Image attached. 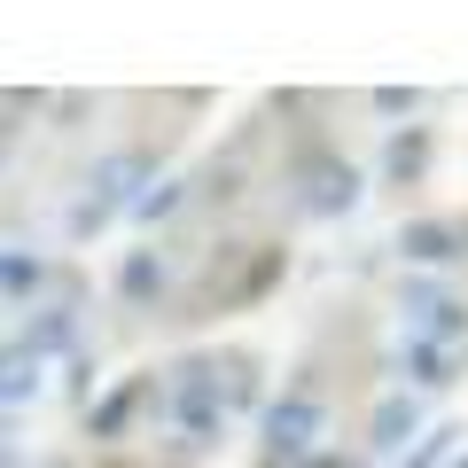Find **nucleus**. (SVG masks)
Listing matches in <instances>:
<instances>
[{
  "instance_id": "obj_1",
  "label": "nucleus",
  "mask_w": 468,
  "mask_h": 468,
  "mask_svg": "<svg viewBox=\"0 0 468 468\" xmlns=\"http://www.w3.org/2000/svg\"><path fill=\"white\" fill-rule=\"evenodd\" d=\"M133 180H149V156H133V149H125V156H110V165H101L94 180H86V203L70 211V227H79V234H94L101 218L117 211V203H141V196H133Z\"/></svg>"
},
{
  "instance_id": "obj_2",
  "label": "nucleus",
  "mask_w": 468,
  "mask_h": 468,
  "mask_svg": "<svg viewBox=\"0 0 468 468\" xmlns=\"http://www.w3.org/2000/svg\"><path fill=\"white\" fill-rule=\"evenodd\" d=\"M399 313H406V328L430 335V344H461V335H468V304H452L437 282H406Z\"/></svg>"
},
{
  "instance_id": "obj_3",
  "label": "nucleus",
  "mask_w": 468,
  "mask_h": 468,
  "mask_svg": "<svg viewBox=\"0 0 468 468\" xmlns=\"http://www.w3.org/2000/svg\"><path fill=\"white\" fill-rule=\"evenodd\" d=\"M320 430H328V414H320L313 390H289V399L266 406V445H273V452H304Z\"/></svg>"
},
{
  "instance_id": "obj_4",
  "label": "nucleus",
  "mask_w": 468,
  "mask_h": 468,
  "mask_svg": "<svg viewBox=\"0 0 468 468\" xmlns=\"http://www.w3.org/2000/svg\"><path fill=\"white\" fill-rule=\"evenodd\" d=\"M172 414H180V430L187 437H218V421H227V399H218V367H180V406H172Z\"/></svg>"
},
{
  "instance_id": "obj_5",
  "label": "nucleus",
  "mask_w": 468,
  "mask_h": 468,
  "mask_svg": "<svg viewBox=\"0 0 468 468\" xmlns=\"http://www.w3.org/2000/svg\"><path fill=\"white\" fill-rule=\"evenodd\" d=\"M399 250L414 258V266H452V258L468 250V234L452 227V218H406V227H399Z\"/></svg>"
},
{
  "instance_id": "obj_6",
  "label": "nucleus",
  "mask_w": 468,
  "mask_h": 468,
  "mask_svg": "<svg viewBox=\"0 0 468 468\" xmlns=\"http://www.w3.org/2000/svg\"><path fill=\"white\" fill-rule=\"evenodd\" d=\"M399 367L414 375L421 390H445V383H452V367H461V344H430V335H406Z\"/></svg>"
},
{
  "instance_id": "obj_7",
  "label": "nucleus",
  "mask_w": 468,
  "mask_h": 468,
  "mask_svg": "<svg viewBox=\"0 0 468 468\" xmlns=\"http://www.w3.org/2000/svg\"><path fill=\"white\" fill-rule=\"evenodd\" d=\"M351 196H359V172L335 165V156H320L304 172V211H351Z\"/></svg>"
},
{
  "instance_id": "obj_8",
  "label": "nucleus",
  "mask_w": 468,
  "mask_h": 468,
  "mask_svg": "<svg viewBox=\"0 0 468 468\" xmlns=\"http://www.w3.org/2000/svg\"><path fill=\"white\" fill-rule=\"evenodd\" d=\"M414 430H421V406L406 399V390H390V399L375 406V445H383V452H399Z\"/></svg>"
},
{
  "instance_id": "obj_9",
  "label": "nucleus",
  "mask_w": 468,
  "mask_h": 468,
  "mask_svg": "<svg viewBox=\"0 0 468 468\" xmlns=\"http://www.w3.org/2000/svg\"><path fill=\"white\" fill-rule=\"evenodd\" d=\"M141 399H149V375H125V383H117L110 399L94 406V437H117L125 421H133V406H141Z\"/></svg>"
},
{
  "instance_id": "obj_10",
  "label": "nucleus",
  "mask_w": 468,
  "mask_h": 468,
  "mask_svg": "<svg viewBox=\"0 0 468 468\" xmlns=\"http://www.w3.org/2000/svg\"><path fill=\"white\" fill-rule=\"evenodd\" d=\"M117 289H125L133 304H149L156 289H165V258H156V250H133L125 266H117Z\"/></svg>"
},
{
  "instance_id": "obj_11",
  "label": "nucleus",
  "mask_w": 468,
  "mask_h": 468,
  "mask_svg": "<svg viewBox=\"0 0 468 468\" xmlns=\"http://www.w3.org/2000/svg\"><path fill=\"white\" fill-rule=\"evenodd\" d=\"M383 165H390V180H414V172L430 165V133H421V125H406V133L390 141V156H383Z\"/></svg>"
},
{
  "instance_id": "obj_12",
  "label": "nucleus",
  "mask_w": 468,
  "mask_h": 468,
  "mask_svg": "<svg viewBox=\"0 0 468 468\" xmlns=\"http://www.w3.org/2000/svg\"><path fill=\"white\" fill-rule=\"evenodd\" d=\"M32 390H39V351H8V406H24V399H32Z\"/></svg>"
},
{
  "instance_id": "obj_13",
  "label": "nucleus",
  "mask_w": 468,
  "mask_h": 468,
  "mask_svg": "<svg viewBox=\"0 0 468 468\" xmlns=\"http://www.w3.org/2000/svg\"><path fill=\"white\" fill-rule=\"evenodd\" d=\"M70 328H79L70 313H48V320L32 328V344H24V351H55V344H70Z\"/></svg>"
},
{
  "instance_id": "obj_14",
  "label": "nucleus",
  "mask_w": 468,
  "mask_h": 468,
  "mask_svg": "<svg viewBox=\"0 0 468 468\" xmlns=\"http://www.w3.org/2000/svg\"><path fill=\"white\" fill-rule=\"evenodd\" d=\"M452 437H461V430H430V437H421V445L406 452L399 468H437V461H445V445H452Z\"/></svg>"
},
{
  "instance_id": "obj_15",
  "label": "nucleus",
  "mask_w": 468,
  "mask_h": 468,
  "mask_svg": "<svg viewBox=\"0 0 468 468\" xmlns=\"http://www.w3.org/2000/svg\"><path fill=\"white\" fill-rule=\"evenodd\" d=\"M172 203H180V180H149V196H141L133 211H141V218H165Z\"/></svg>"
},
{
  "instance_id": "obj_16",
  "label": "nucleus",
  "mask_w": 468,
  "mask_h": 468,
  "mask_svg": "<svg viewBox=\"0 0 468 468\" xmlns=\"http://www.w3.org/2000/svg\"><path fill=\"white\" fill-rule=\"evenodd\" d=\"M24 289H39V258L8 250V297H24Z\"/></svg>"
},
{
  "instance_id": "obj_17",
  "label": "nucleus",
  "mask_w": 468,
  "mask_h": 468,
  "mask_svg": "<svg viewBox=\"0 0 468 468\" xmlns=\"http://www.w3.org/2000/svg\"><path fill=\"white\" fill-rule=\"evenodd\" d=\"M461 468H468V461H461Z\"/></svg>"
}]
</instances>
